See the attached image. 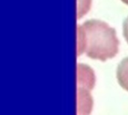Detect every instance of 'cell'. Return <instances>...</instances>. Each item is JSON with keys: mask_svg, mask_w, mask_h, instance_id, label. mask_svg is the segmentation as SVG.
Here are the masks:
<instances>
[{"mask_svg": "<svg viewBox=\"0 0 128 115\" xmlns=\"http://www.w3.org/2000/svg\"><path fill=\"white\" fill-rule=\"evenodd\" d=\"M119 41L116 30L99 19H88L77 26V55L105 61L118 52Z\"/></svg>", "mask_w": 128, "mask_h": 115, "instance_id": "obj_1", "label": "cell"}, {"mask_svg": "<svg viewBox=\"0 0 128 115\" xmlns=\"http://www.w3.org/2000/svg\"><path fill=\"white\" fill-rule=\"evenodd\" d=\"M94 84L95 76L92 69L88 65L79 64L77 65V88L92 91Z\"/></svg>", "mask_w": 128, "mask_h": 115, "instance_id": "obj_2", "label": "cell"}, {"mask_svg": "<svg viewBox=\"0 0 128 115\" xmlns=\"http://www.w3.org/2000/svg\"><path fill=\"white\" fill-rule=\"evenodd\" d=\"M91 91L77 88V115H89L93 107Z\"/></svg>", "mask_w": 128, "mask_h": 115, "instance_id": "obj_3", "label": "cell"}, {"mask_svg": "<svg viewBox=\"0 0 128 115\" xmlns=\"http://www.w3.org/2000/svg\"><path fill=\"white\" fill-rule=\"evenodd\" d=\"M116 77L120 86L128 91V57L124 58L118 65Z\"/></svg>", "mask_w": 128, "mask_h": 115, "instance_id": "obj_4", "label": "cell"}, {"mask_svg": "<svg viewBox=\"0 0 128 115\" xmlns=\"http://www.w3.org/2000/svg\"><path fill=\"white\" fill-rule=\"evenodd\" d=\"M92 0H77V19H81L91 8Z\"/></svg>", "mask_w": 128, "mask_h": 115, "instance_id": "obj_5", "label": "cell"}, {"mask_svg": "<svg viewBox=\"0 0 128 115\" xmlns=\"http://www.w3.org/2000/svg\"><path fill=\"white\" fill-rule=\"evenodd\" d=\"M123 35L128 43V16L123 22Z\"/></svg>", "mask_w": 128, "mask_h": 115, "instance_id": "obj_6", "label": "cell"}, {"mask_svg": "<svg viewBox=\"0 0 128 115\" xmlns=\"http://www.w3.org/2000/svg\"><path fill=\"white\" fill-rule=\"evenodd\" d=\"M123 3H124L125 4H127L128 5V0H121Z\"/></svg>", "mask_w": 128, "mask_h": 115, "instance_id": "obj_7", "label": "cell"}]
</instances>
